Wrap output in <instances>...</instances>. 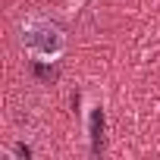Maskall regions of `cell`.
I'll return each instance as SVG.
<instances>
[{"instance_id": "obj_2", "label": "cell", "mask_w": 160, "mask_h": 160, "mask_svg": "<svg viewBox=\"0 0 160 160\" xmlns=\"http://www.w3.org/2000/svg\"><path fill=\"white\" fill-rule=\"evenodd\" d=\"M101 132H104V113H101V107H94V113H91V138H94V148L101 141Z\"/></svg>"}, {"instance_id": "obj_1", "label": "cell", "mask_w": 160, "mask_h": 160, "mask_svg": "<svg viewBox=\"0 0 160 160\" xmlns=\"http://www.w3.org/2000/svg\"><path fill=\"white\" fill-rule=\"evenodd\" d=\"M19 41H22V47H25L32 57H38V60H57V57L63 53V47H66L63 32H60L53 22L38 19V16L28 19V22H22Z\"/></svg>"}]
</instances>
